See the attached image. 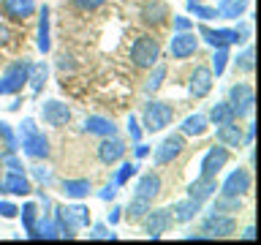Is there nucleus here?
Listing matches in <instances>:
<instances>
[{"label":"nucleus","mask_w":261,"mask_h":245,"mask_svg":"<svg viewBox=\"0 0 261 245\" xmlns=\"http://www.w3.org/2000/svg\"><path fill=\"white\" fill-rule=\"evenodd\" d=\"M237 232V220L228 215V212H218L210 210L207 215L201 218V234L207 240H215V237H231Z\"/></svg>","instance_id":"423d86ee"},{"label":"nucleus","mask_w":261,"mask_h":245,"mask_svg":"<svg viewBox=\"0 0 261 245\" xmlns=\"http://www.w3.org/2000/svg\"><path fill=\"white\" fill-rule=\"evenodd\" d=\"M106 0H73V6L79 8V11H95V8H101Z\"/></svg>","instance_id":"a18cd8bd"},{"label":"nucleus","mask_w":261,"mask_h":245,"mask_svg":"<svg viewBox=\"0 0 261 245\" xmlns=\"http://www.w3.org/2000/svg\"><path fill=\"white\" fill-rule=\"evenodd\" d=\"M161 188H163L161 175H155V172H147V175L139 177V183H136V188H134V196H139V199H147V202H152L155 196L161 193Z\"/></svg>","instance_id":"aec40b11"},{"label":"nucleus","mask_w":261,"mask_h":245,"mask_svg":"<svg viewBox=\"0 0 261 245\" xmlns=\"http://www.w3.org/2000/svg\"><path fill=\"white\" fill-rule=\"evenodd\" d=\"M60 188H63V193L68 196V199L79 202V199H87V196H90V191H93V183H90L87 177H76V180H63Z\"/></svg>","instance_id":"b1692460"},{"label":"nucleus","mask_w":261,"mask_h":245,"mask_svg":"<svg viewBox=\"0 0 261 245\" xmlns=\"http://www.w3.org/2000/svg\"><path fill=\"white\" fill-rule=\"evenodd\" d=\"M85 134H95V136H117V126L109 120V117H101V114H90L85 120Z\"/></svg>","instance_id":"4be33fe9"},{"label":"nucleus","mask_w":261,"mask_h":245,"mask_svg":"<svg viewBox=\"0 0 261 245\" xmlns=\"http://www.w3.org/2000/svg\"><path fill=\"white\" fill-rule=\"evenodd\" d=\"M11 38H14L11 28H8V24H3V22H0V46H8V44H11Z\"/></svg>","instance_id":"09e8293b"},{"label":"nucleus","mask_w":261,"mask_h":245,"mask_svg":"<svg viewBox=\"0 0 261 245\" xmlns=\"http://www.w3.org/2000/svg\"><path fill=\"white\" fill-rule=\"evenodd\" d=\"M142 120H144L147 134H158V131H163L166 126H171V120H174V106L166 104V101H150V104H144Z\"/></svg>","instance_id":"20e7f679"},{"label":"nucleus","mask_w":261,"mask_h":245,"mask_svg":"<svg viewBox=\"0 0 261 245\" xmlns=\"http://www.w3.org/2000/svg\"><path fill=\"white\" fill-rule=\"evenodd\" d=\"M57 215V229H60V237H76L79 229H87L90 226V210L87 204H68V207H57L55 210Z\"/></svg>","instance_id":"f03ea898"},{"label":"nucleus","mask_w":261,"mask_h":245,"mask_svg":"<svg viewBox=\"0 0 261 245\" xmlns=\"http://www.w3.org/2000/svg\"><path fill=\"white\" fill-rule=\"evenodd\" d=\"M19 215H22V224H24V234H28L30 240H33V232H36V220H38V215H41V212H38V204H36V202H28V204H24V207L19 210Z\"/></svg>","instance_id":"2f4dec72"},{"label":"nucleus","mask_w":261,"mask_h":245,"mask_svg":"<svg viewBox=\"0 0 261 245\" xmlns=\"http://www.w3.org/2000/svg\"><path fill=\"white\" fill-rule=\"evenodd\" d=\"M125 142L117 136H103V142L98 144V161L106 163V166H112V163H117L125 158Z\"/></svg>","instance_id":"2eb2a0df"},{"label":"nucleus","mask_w":261,"mask_h":245,"mask_svg":"<svg viewBox=\"0 0 261 245\" xmlns=\"http://www.w3.org/2000/svg\"><path fill=\"white\" fill-rule=\"evenodd\" d=\"M0 191L14 193V196H28V193H33V185H30V180L24 177V172H8V175L0 180Z\"/></svg>","instance_id":"6ab92c4d"},{"label":"nucleus","mask_w":261,"mask_h":245,"mask_svg":"<svg viewBox=\"0 0 261 245\" xmlns=\"http://www.w3.org/2000/svg\"><path fill=\"white\" fill-rule=\"evenodd\" d=\"M253 188V177H250V172L248 169H234L231 175H228L223 180V185H220V193H226V196H245Z\"/></svg>","instance_id":"4468645a"},{"label":"nucleus","mask_w":261,"mask_h":245,"mask_svg":"<svg viewBox=\"0 0 261 245\" xmlns=\"http://www.w3.org/2000/svg\"><path fill=\"white\" fill-rule=\"evenodd\" d=\"M253 57H256V52H253V46L248 44L240 55L234 57V65L240 71H245V74H253V68H256V60H253Z\"/></svg>","instance_id":"c9c22d12"},{"label":"nucleus","mask_w":261,"mask_h":245,"mask_svg":"<svg viewBox=\"0 0 261 245\" xmlns=\"http://www.w3.org/2000/svg\"><path fill=\"white\" fill-rule=\"evenodd\" d=\"M228 46H218L215 49V55H212V77H223V71H226V65H228Z\"/></svg>","instance_id":"e433bc0d"},{"label":"nucleus","mask_w":261,"mask_h":245,"mask_svg":"<svg viewBox=\"0 0 261 245\" xmlns=\"http://www.w3.org/2000/svg\"><path fill=\"white\" fill-rule=\"evenodd\" d=\"M250 0H218V16L220 19H240V16L248 11Z\"/></svg>","instance_id":"cd10ccee"},{"label":"nucleus","mask_w":261,"mask_h":245,"mask_svg":"<svg viewBox=\"0 0 261 245\" xmlns=\"http://www.w3.org/2000/svg\"><path fill=\"white\" fill-rule=\"evenodd\" d=\"M142 224H144V234L150 237V240H161V237L174 226V218H171V212L166 207H158V210L150 207L147 215L142 218Z\"/></svg>","instance_id":"6e6552de"},{"label":"nucleus","mask_w":261,"mask_h":245,"mask_svg":"<svg viewBox=\"0 0 261 245\" xmlns=\"http://www.w3.org/2000/svg\"><path fill=\"white\" fill-rule=\"evenodd\" d=\"M114 196H117V185H114V183H109V185H103L101 191H98V199H101V202H112Z\"/></svg>","instance_id":"de8ad7c7"},{"label":"nucleus","mask_w":261,"mask_h":245,"mask_svg":"<svg viewBox=\"0 0 261 245\" xmlns=\"http://www.w3.org/2000/svg\"><path fill=\"white\" fill-rule=\"evenodd\" d=\"M228 158H231V153H228V147L226 144H215V147H210L207 153H204V158L199 163V169H201V175H207V177H218L220 175V169L228 163Z\"/></svg>","instance_id":"9b49d317"},{"label":"nucleus","mask_w":261,"mask_h":245,"mask_svg":"<svg viewBox=\"0 0 261 245\" xmlns=\"http://www.w3.org/2000/svg\"><path fill=\"white\" fill-rule=\"evenodd\" d=\"M188 3H199V0H188Z\"/></svg>","instance_id":"5fc2aeb1"},{"label":"nucleus","mask_w":261,"mask_h":245,"mask_svg":"<svg viewBox=\"0 0 261 245\" xmlns=\"http://www.w3.org/2000/svg\"><path fill=\"white\" fill-rule=\"evenodd\" d=\"M242 237H245V240H256V229H253V226H248V229L242 232Z\"/></svg>","instance_id":"864d4df0"},{"label":"nucleus","mask_w":261,"mask_h":245,"mask_svg":"<svg viewBox=\"0 0 261 245\" xmlns=\"http://www.w3.org/2000/svg\"><path fill=\"white\" fill-rule=\"evenodd\" d=\"M253 136H256V126H248V134H245V139H242V144H253Z\"/></svg>","instance_id":"603ef678"},{"label":"nucleus","mask_w":261,"mask_h":245,"mask_svg":"<svg viewBox=\"0 0 261 245\" xmlns=\"http://www.w3.org/2000/svg\"><path fill=\"white\" fill-rule=\"evenodd\" d=\"M136 163H130V161H125V163H122V166L117 169V175H114V185H117V188H122V185H128L130 183V177H134L136 175Z\"/></svg>","instance_id":"4c0bfd02"},{"label":"nucleus","mask_w":261,"mask_h":245,"mask_svg":"<svg viewBox=\"0 0 261 245\" xmlns=\"http://www.w3.org/2000/svg\"><path fill=\"white\" fill-rule=\"evenodd\" d=\"M150 155V147L142 144V142H136V158H147Z\"/></svg>","instance_id":"3c124183"},{"label":"nucleus","mask_w":261,"mask_h":245,"mask_svg":"<svg viewBox=\"0 0 261 245\" xmlns=\"http://www.w3.org/2000/svg\"><path fill=\"white\" fill-rule=\"evenodd\" d=\"M49 79V65L46 63H30V74H28V85H30V93L33 95H41Z\"/></svg>","instance_id":"c85d7f7f"},{"label":"nucleus","mask_w":261,"mask_h":245,"mask_svg":"<svg viewBox=\"0 0 261 245\" xmlns=\"http://www.w3.org/2000/svg\"><path fill=\"white\" fill-rule=\"evenodd\" d=\"M106 220H109V226L120 224V220H122V210L120 207H112V212H109V218H106Z\"/></svg>","instance_id":"8fccbe9b"},{"label":"nucleus","mask_w":261,"mask_h":245,"mask_svg":"<svg viewBox=\"0 0 261 245\" xmlns=\"http://www.w3.org/2000/svg\"><path fill=\"white\" fill-rule=\"evenodd\" d=\"M128 136L134 139V142H142V128H139V120L134 117V114H128Z\"/></svg>","instance_id":"37998d69"},{"label":"nucleus","mask_w":261,"mask_h":245,"mask_svg":"<svg viewBox=\"0 0 261 245\" xmlns=\"http://www.w3.org/2000/svg\"><path fill=\"white\" fill-rule=\"evenodd\" d=\"M166 16H169V6L163 3V0H150V3H144V8H142V19L147 24H155V28L166 22Z\"/></svg>","instance_id":"a878e982"},{"label":"nucleus","mask_w":261,"mask_h":245,"mask_svg":"<svg viewBox=\"0 0 261 245\" xmlns=\"http://www.w3.org/2000/svg\"><path fill=\"white\" fill-rule=\"evenodd\" d=\"M0 163H3V166H8V172H24L22 161L16 158V153H14V150H6L3 155H0Z\"/></svg>","instance_id":"79ce46f5"},{"label":"nucleus","mask_w":261,"mask_h":245,"mask_svg":"<svg viewBox=\"0 0 261 245\" xmlns=\"http://www.w3.org/2000/svg\"><path fill=\"white\" fill-rule=\"evenodd\" d=\"M0 142H3L6 150H19V136H16V131L8 126L6 120H0Z\"/></svg>","instance_id":"f704fd0d"},{"label":"nucleus","mask_w":261,"mask_h":245,"mask_svg":"<svg viewBox=\"0 0 261 245\" xmlns=\"http://www.w3.org/2000/svg\"><path fill=\"white\" fill-rule=\"evenodd\" d=\"M215 193H218V177L199 175L191 185H188V196H191V199H196V202H201V204L207 202V199H212Z\"/></svg>","instance_id":"a211bd4d"},{"label":"nucleus","mask_w":261,"mask_h":245,"mask_svg":"<svg viewBox=\"0 0 261 245\" xmlns=\"http://www.w3.org/2000/svg\"><path fill=\"white\" fill-rule=\"evenodd\" d=\"M207 120L215 122V126H223V122H231V120H237V117H234V109L228 106V101H220V104H212Z\"/></svg>","instance_id":"7c9ffc66"},{"label":"nucleus","mask_w":261,"mask_h":245,"mask_svg":"<svg viewBox=\"0 0 261 245\" xmlns=\"http://www.w3.org/2000/svg\"><path fill=\"white\" fill-rule=\"evenodd\" d=\"M41 117H44L46 126L63 128L71 122V106L57 101V98H49V101H44V106H41Z\"/></svg>","instance_id":"f8f14e48"},{"label":"nucleus","mask_w":261,"mask_h":245,"mask_svg":"<svg viewBox=\"0 0 261 245\" xmlns=\"http://www.w3.org/2000/svg\"><path fill=\"white\" fill-rule=\"evenodd\" d=\"M196 49H199V38H196V33L191 30H174V38H171L169 44V52L174 60H188L191 55H196Z\"/></svg>","instance_id":"ddd939ff"},{"label":"nucleus","mask_w":261,"mask_h":245,"mask_svg":"<svg viewBox=\"0 0 261 245\" xmlns=\"http://www.w3.org/2000/svg\"><path fill=\"white\" fill-rule=\"evenodd\" d=\"M185 150V136L182 134H169L163 142L152 150V163L155 166H166V163H174V158H179Z\"/></svg>","instance_id":"9d476101"},{"label":"nucleus","mask_w":261,"mask_h":245,"mask_svg":"<svg viewBox=\"0 0 261 245\" xmlns=\"http://www.w3.org/2000/svg\"><path fill=\"white\" fill-rule=\"evenodd\" d=\"M16 215H19V207L11 202H0V218H6V220H14Z\"/></svg>","instance_id":"c03bdc74"},{"label":"nucleus","mask_w":261,"mask_h":245,"mask_svg":"<svg viewBox=\"0 0 261 245\" xmlns=\"http://www.w3.org/2000/svg\"><path fill=\"white\" fill-rule=\"evenodd\" d=\"M242 126H237V120L231 122H223V126H218V142L226 144V147H242Z\"/></svg>","instance_id":"393cba45"},{"label":"nucleus","mask_w":261,"mask_h":245,"mask_svg":"<svg viewBox=\"0 0 261 245\" xmlns=\"http://www.w3.org/2000/svg\"><path fill=\"white\" fill-rule=\"evenodd\" d=\"M0 166H3V163H0Z\"/></svg>","instance_id":"6e6d98bb"},{"label":"nucleus","mask_w":261,"mask_h":245,"mask_svg":"<svg viewBox=\"0 0 261 245\" xmlns=\"http://www.w3.org/2000/svg\"><path fill=\"white\" fill-rule=\"evenodd\" d=\"M199 38H204L212 49H218V46H240V44H248V41L240 36V30H237V28L212 30V28H207V24H199Z\"/></svg>","instance_id":"1a4fd4ad"},{"label":"nucleus","mask_w":261,"mask_h":245,"mask_svg":"<svg viewBox=\"0 0 261 245\" xmlns=\"http://www.w3.org/2000/svg\"><path fill=\"white\" fill-rule=\"evenodd\" d=\"M212 210H218V212H240L242 210V196H226V193H220L218 199H215V207Z\"/></svg>","instance_id":"72a5a7b5"},{"label":"nucleus","mask_w":261,"mask_h":245,"mask_svg":"<svg viewBox=\"0 0 261 245\" xmlns=\"http://www.w3.org/2000/svg\"><path fill=\"white\" fill-rule=\"evenodd\" d=\"M16 136H19V147H22V153L28 155V158L41 161V158H46V155H49V139L44 136V131L36 126V120H33V117L22 120Z\"/></svg>","instance_id":"f257e3e1"},{"label":"nucleus","mask_w":261,"mask_h":245,"mask_svg":"<svg viewBox=\"0 0 261 245\" xmlns=\"http://www.w3.org/2000/svg\"><path fill=\"white\" fill-rule=\"evenodd\" d=\"M174 30H193V19L185 14H174Z\"/></svg>","instance_id":"49530a36"},{"label":"nucleus","mask_w":261,"mask_h":245,"mask_svg":"<svg viewBox=\"0 0 261 245\" xmlns=\"http://www.w3.org/2000/svg\"><path fill=\"white\" fill-rule=\"evenodd\" d=\"M30 175L36 177L41 185H49V183L55 180V177H52V169H49V166H44V163H36V166H30Z\"/></svg>","instance_id":"a19ab883"},{"label":"nucleus","mask_w":261,"mask_h":245,"mask_svg":"<svg viewBox=\"0 0 261 245\" xmlns=\"http://www.w3.org/2000/svg\"><path fill=\"white\" fill-rule=\"evenodd\" d=\"M207 126H210L207 114L196 112V114H188V117L182 120L179 134H182V136H204V134H207Z\"/></svg>","instance_id":"bb28decb"},{"label":"nucleus","mask_w":261,"mask_h":245,"mask_svg":"<svg viewBox=\"0 0 261 245\" xmlns=\"http://www.w3.org/2000/svg\"><path fill=\"white\" fill-rule=\"evenodd\" d=\"M169 212H171V218H174L177 224H188V220H193L201 212V202H196V199L188 196V199H179V202L171 204Z\"/></svg>","instance_id":"412c9836"},{"label":"nucleus","mask_w":261,"mask_h":245,"mask_svg":"<svg viewBox=\"0 0 261 245\" xmlns=\"http://www.w3.org/2000/svg\"><path fill=\"white\" fill-rule=\"evenodd\" d=\"M87 237H90V240H117V234H114L106 224H95L93 229H90Z\"/></svg>","instance_id":"ea45409f"},{"label":"nucleus","mask_w":261,"mask_h":245,"mask_svg":"<svg viewBox=\"0 0 261 245\" xmlns=\"http://www.w3.org/2000/svg\"><path fill=\"white\" fill-rule=\"evenodd\" d=\"M212 71L207 65H196V71L191 74V82H188V93L193 98H207L212 93Z\"/></svg>","instance_id":"dca6fc26"},{"label":"nucleus","mask_w":261,"mask_h":245,"mask_svg":"<svg viewBox=\"0 0 261 245\" xmlns=\"http://www.w3.org/2000/svg\"><path fill=\"white\" fill-rule=\"evenodd\" d=\"M161 60V44L152 36H139L130 44V63L136 68H152Z\"/></svg>","instance_id":"39448f33"},{"label":"nucleus","mask_w":261,"mask_h":245,"mask_svg":"<svg viewBox=\"0 0 261 245\" xmlns=\"http://www.w3.org/2000/svg\"><path fill=\"white\" fill-rule=\"evenodd\" d=\"M28 74H30V60H14L8 68L0 74V95H19L22 87L28 85Z\"/></svg>","instance_id":"7ed1b4c3"},{"label":"nucleus","mask_w":261,"mask_h":245,"mask_svg":"<svg viewBox=\"0 0 261 245\" xmlns=\"http://www.w3.org/2000/svg\"><path fill=\"white\" fill-rule=\"evenodd\" d=\"M166 74L169 68L163 63H155V71L150 74V79L144 82V93H158V90L163 87V82H166Z\"/></svg>","instance_id":"473e14b6"},{"label":"nucleus","mask_w":261,"mask_h":245,"mask_svg":"<svg viewBox=\"0 0 261 245\" xmlns=\"http://www.w3.org/2000/svg\"><path fill=\"white\" fill-rule=\"evenodd\" d=\"M253 104H256V93H253L250 82H237V85L228 90V106L234 109V117H250L253 114Z\"/></svg>","instance_id":"0eeeda50"},{"label":"nucleus","mask_w":261,"mask_h":245,"mask_svg":"<svg viewBox=\"0 0 261 245\" xmlns=\"http://www.w3.org/2000/svg\"><path fill=\"white\" fill-rule=\"evenodd\" d=\"M36 46L38 52H49L52 49V30H49V6H41L38 11V33H36Z\"/></svg>","instance_id":"5701e85b"},{"label":"nucleus","mask_w":261,"mask_h":245,"mask_svg":"<svg viewBox=\"0 0 261 245\" xmlns=\"http://www.w3.org/2000/svg\"><path fill=\"white\" fill-rule=\"evenodd\" d=\"M188 11H191L196 19H201V22H210V19L218 16V11L212 6H201V3H188Z\"/></svg>","instance_id":"58836bf2"},{"label":"nucleus","mask_w":261,"mask_h":245,"mask_svg":"<svg viewBox=\"0 0 261 245\" xmlns=\"http://www.w3.org/2000/svg\"><path fill=\"white\" fill-rule=\"evenodd\" d=\"M150 207H152V202H147V199H139V196H134V199L128 202V207L122 210V212H125L122 218H125L128 224H139V220H142V218L147 215V210H150Z\"/></svg>","instance_id":"c756f323"},{"label":"nucleus","mask_w":261,"mask_h":245,"mask_svg":"<svg viewBox=\"0 0 261 245\" xmlns=\"http://www.w3.org/2000/svg\"><path fill=\"white\" fill-rule=\"evenodd\" d=\"M0 8L11 22H24L36 14V0H0Z\"/></svg>","instance_id":"f3484780"}]
</instances>
